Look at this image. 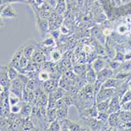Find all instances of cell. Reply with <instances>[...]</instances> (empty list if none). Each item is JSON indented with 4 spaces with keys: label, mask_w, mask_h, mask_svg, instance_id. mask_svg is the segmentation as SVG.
<instances>
[{
    "label": "cell",
    "mask_w": 131,
    "mask_h": 131,
    "mask_svg": "<svg viewBox=\"0 0 131 131\" xmlns=\"http://www.w3.org/2000/svg\"><path fill=\"white\" fill-rule=\"evenodd\" d=\"M23 88H24L23 83L18 78L11 81L10 86H9V91L14 93L15 95H17V96H18L20 99L22 97Z\"/></svg>",
    "instance_id": "1"
},
{
    "label": "cell",
    "mask_w": 131,
    "mask_h": 131,
    "mask_svg": "<svg viewBox=\"0 0 131 131\" xmlns=\"http://www.w3.org/2000/svg\"><path fill=\"white\" fill-rule=\"evenodd\" d=\"M114 93V90L111 88H102L100 90L98 93L97 94L96 97H95V101L97 103H99L103 101L108 100Z\"/></svg>",
    "instance_id": "2"
},
{
    "label": "cell",
    "mask_w": 131,
    "mask_h": 131,
    "mask_svg": "<svg viewBox=\"0 0 131 131\" xmlns=\"http://www.w3.org/2000/svg\"><path fill=\"white\" fill-rule=\"evenodd\" d=\"M24 46V55L28 59H31L33 53L36 48V42L35 41H28L23 46Z\"/></svg>",
    "instance_id": "3"
},
{
    "label": "cell",
    "mask_w": 131,
    "mask_h": 131,
    "mask_svg": "<svg viewBox=\"0 0 131 131\" xmlns=\"http://www.w3.org/2000/svg\"><path fill=\"white\" fill-rule=\"evenodd\" d=\"M11 80L8 75V66L1 67V86H3L6 90L7 88L9 89Z\"/></svg>",
    "instance_id": "4"
},
{
    "label": "cell",
    "mask_w": 131,
    "mask_h": 131,
    "mask_svg": "<svg viewBox=\"0 0 131 131\" xmlns=\"http://www.w3.org/2000/svg\"><path fill=\"white\" fill-rule=\"evenodd\" d=\"M23 55H24V46H22L14 53L13 57H12L9 65L14 67L15 68H17L18 70V68H19V61H20V58H21V57Z\"/></svg>",
    "instance_id": "5"
},
{
    "label": "cell",
    "mask_w": 131,
    "mask_h": 131,
    "mask_svg": "<svg viewBox=\"0 0 131 131\" xmlns=\"http://www.w3.org/2000/svg\"><path fill=\"white\" fill-rule=\"evenodd\" d=\"M16 9L11 5H6L4 8L1 9V16L5 18H14L17 17Z\"/></svg>",
    "instance_id": "6"
},
{
    "label": "cell",
    "mask_w": 131,
    "mask_h": 131,
    "mask_svg": "<svg viewBox=\"0 0 131 131\" xmlns=\"http://www.w3.org/2000/svg\"><path fill=\"white\" fill-rule=\"evenodd\" d=\"M31 104L30 103H25V104L23 105L22 108H21V111L19 113L20 116L21 118H23L24 119L28 117H30L31 115V112H32V109H33V106L31 105Z\"/></svg>",
    "instance_id": "7"
},
{
    "label": "cell",
    "mask_w": 131,
    "mask_h": 131,
    "mask_svg": "<svg viewBox=\"0 0 131 131\" xmlns=\"http://www.w3.org/2000/svg\"><path fill=\"white\" fill-rule=\"evenodd\" d=\"M120 108V104H119V101H118V97L116 96L115 97H113L111 101V102L109 103L108 105V109L107 111L108 113H113L117 112V110H118Z\"/></svg>",
    "instance_id": "8"
},
{
    "label": "cell",
    "mask_w": 131,
    "mask_h": 131,
    "mask_svg": "<svg viewBox=\"0 0 131 131\" xmlns=\"http://www.w3.org/2000/svg\"><path fill=\"white\" fill-rule=\"evenodd\" d=\"M31 61L35 62V63H38V64H42L46 61V58L44 54L40 52L39 50H35V52L33 53V55L31 57Z\"/></svg>",
    "instance_id": "9"
},
{
    "label": "cell",
    "mask_w": 131,
    "mask_h": 131,
    "mask_svg": "<svg viewBox=\"0 0 131 131\" xmlns=\"http://www.w3.org/2000/svg\"><path fill=\"white\" fill-rule=\"evenodd\" d=\"M46 118L49 123H51L52 122L57 120V108H47Z\"/></svg>",
    "instance_id": "10"
},
{
    "label": "cell",
    "mask_w": 131,
    "mask_h": 131,
    "mask_svg": "<svg viewBox=\"0 0 131 131\" xmlns=\"http://www.w3.org/2000/svg\"><path fill=\"white\" fill-rule=\"evenodd\" d=\"M86 79L87 82L90 84L95 83L97 80V75H96V71H94V69L91 67L89 71H87V73L86 74Z\"/></svg>",
    "instance_id": "11"
},
{
    "label": "cell",
    "mask_w": 131,
    "mask_h": 131,
    "mask_svg": "<svg viewBox=\"0 0 131 131\" xmlns=\"http://www.w3.org/2000/svg\"><path fill=\"white\" fill-rule=\"evenodd\" d=\"M104 61L102 59H97V60H94V61L92 64V68L94 69V71L96 72H99L103 68H104Z\"/></svg>",
    "instance_id": "12"
},
{
    "label": "cell",
    "mask_w": 131,
    "mask_h": 131,
    "mask_svg": "<svg viewBox=\"0 0 131 131\" xmlns=\"http://www.w3.org/2000/svg\"><path fill=\"white\" fill-rule=\"evenodd\" d=\"M57 115L58 120L64 119V118H68V107H64V108L57 109Z\"/></svg>",
    "instance_id": "13"
},
{
    "label": "cell",
    "mask_w": 131,
    "mask_h": 131,
    "mask_svg": "<svg viewBox=\"0 0 131 131\" xmlns=\"http://www.w3.org/2000/svg\"><path fill=\"white\" fill-rule=\"evenodd\" d=\"M19 73H20L19 71L17 68H15L14 67L11 66L9 64L8 65V75H9V78L11 81L18 78Z\"/></svg>",
    "instance_id": "14"
},
{
    "label": "cell",
    "mask_w": 131,
    "mask_h": 131,
    "mask_svg": "<svg viewBox=\"0 0 131 131\" xmlns=\"http://www.w3.org/2000/svg\"><path fill=\"white\" fill-rule=\"evenodd\" d=\"M39 31L42 33V34H45L47 30L50 28V25H49V22L46 19H42L39 20Z\"/></svg>",
    "instance_id": "15"
},
{
    "label": "cell",
    "mask_w": 131,
    "mask_h": 131,
    "mask_svg": "<svg viewBox=\"0 0 131 131\" xmlns=\"http://www.w3.org/2000/svg\"><path fill=\"white\" fill-rule=\"evenodd\" d=\"M35 129V123L32 121L31 117H28L25 118L24 120V126H23V130H32Z\"/></svg>",
    "instance_id": "16"
},
{
    "label": "cell",
    "mask_w": 131,
    "mask_h": 131,
    "mask_svg": "<svg viewBox=\"0 0 131 131\" xmlns=\"http://www.w3.org/2000/svg\"><path fill=\"white\" fill-rule=\"evenodd\" d=\"M67 93V90L61 86H59L57 87L53 92V96L54 97L57 99V100H59V99H61V98H63L64 95Z\"/></svg>",
    "instance_id": "17"
},
{
    "label": "cell",
    "mask_w": 131,
    "mask_h": 131,
    "mask_svg": "<svg viewBox=\"0 0 131 131\" xmlns=\"http://www.w3.org/2000/svg\"><path fill=\"white\" fill-rule=\"evenodd\" d=\"M108 105H109L108 100L103 101L99 103H97V108L98 112H106L108 109Z\"/></svg>",
    "instance_id": "18"
},
{
    "label": "cell",
    "mask_w": 131,
    "mask_h": 131,
    "mask_svg": "<svg viewBox=\"0 0 131 131\" xmlns=\"http://www.w3.org/2000/svg\"><path fill=\"white\" fill-rule=\"evenodd\" d=\"M39 79H30L26 85V88L28 89V90H31V91H35L36 90L39 86H38V82H39Z\"/></svg>",
    "instance_id": "19"
},
{
    "label": "cell",
    "mask_w": 131,
    "mask_h": 131,
    "mask_svg": "<svg viewBox=\"0 0 131 131\" xmlns=\"http://www.w3.org/2000/svg\"><path fill=\"white\" fill-rule=\"evenodd\" d=\"M65 9H66V4L64 0H58L57 5L55 8L56 13H57L58 14H62L65 11Z\"/></svg>",
    "instance_id": "20"
},
{
    "label": "cell",
    "mask_w": 131,
    "mask_h": 131,
    "mask_svg": "<svg viewBox=\"0 0 131 131\" xmlns=\"http://www.w3.org/2000/svg\"><path fill=\"white\" fill-rule=\"evenodd\" d=\"M50 79V73L48 71L42 69L39 72V80L40 82H46Z\"/></svg>",
    "instance_id": "21"
},
{
    "label": "cell",
    "mask_w": 131,
    "mask_h": 131,
    "mask_svg": "<svg viewBox=\"0 0 131 131\" xmlns=\"http://www.w3.org/2000/svg\"><path fill=\"white\" fill-rule=\"evenodd\" d=\"M20 100L21 99L18 96H17V95H15L14 93H13L12 92L9 91V102L10 106L19 103L20 101Z\"/></svg>",
    "instance_id": "22"
},
{
    "label": "cell",
    "mask_w": 131,
    "mask_h": 131,
    "mask_svg": "<svg viewBox=\"0 0 131 131\" xmlns=\"http://www.w3.org/2000/svg\"><path fill=\"white\" fill-rule=\"evenodd\" d=\"M57 101V100L54 97L53 93H49V101H48V105H47V108H56Z\"/></svg>",
    "instance_id": "23"
},
{
    "label": "cell",
    "mask_w": 131,
    "mask_h": 131,
    "mask_svg": "<svg viewBox=\"0 0 131 131\" xmlns=\"http://www.w3.org/2000/svg\"><path fill=\"white\" fill-rule=\"evenodd\" d=\"M48 130H53V131H58V130H61V123L59 122L58 119L52 122L51 123H50Z\"/></svg>",
    "instance_id": "24"
},
{
    "label": "cell",
    "mask_w": 131,
    "mask_h": 131,
    "mask_svg": "<svg viewBox=\"0 0 131 131\" xmlns=\"http://www.w3.org/2000/svg\"><path fill=\"white\" fill-rule=\"evenodd\" d=\"M108 124L111 126H116L117 123H118V114L117 113H111V115L108 117Z\"/></svg>",
    "instance_id": "25"
},
{
    "label": "cell",
    "mask_w": 131,
    "mask_h": 131,
    "mask_svg": "<svg viewBox=\"0 0 131 131\" xmlns=\"http://www.w3.org/2000/svg\"><path fill=\"white\" fill-rule=\"evenodd\" d=\"M22 103V102H21ZM20 103V101L19 102V103H17V104H14V105H11L10 106V112H12V113H14V114H19L20 112V111H21V108H22V107H23V105L25 104H21Z\"/></svg>",
    "instance_id": "26"
},
{
    "label": "cell",
    "mask_w": 131,
    "mask_h": 131,
    "mask_svg": "<svg viewBox=\"0 0 131 131\" xmlns=\"http://www.w3.org/2000/svg\"><path fill=\"white\" fill-rule=\"evenodd\" d=\"M59 122H60V123H61V130H69V127H70L71 121L68 119V118H64V119L59 120Z\"/></svg>",
    "instance_id": "27"
},
{
    "label": "cell",
    "mask_w": 131,
    "mask_h": 131,
    "mask_svg": "<svg viewBox=\"0 0 131 131\" xmlns=\"http://www.w3.org/2000/svg\"><path fill=\"white\" fill-rule=\"evenodd\" d=\"M50 57L53 61H58L61 59V53L58 50H53L50 53Z\"/></svg>",
    "instance_id": "28"
},
{
    "label": "cell",
    "mask_w": 131,
    "mask_h": 131,
    "mask_svg": "<svg viewBox=\"0 0 131 131\" xmlns=\"http://www.w3.org/2000/svg\"><path fill=\"white\" fill-rule=\"evenodd\" d=\"M108 112H98V115H97V120H99L100 122H102V123H104L106 122L107 120L108 119Z\"/></svg>",
    "instance_id": "29"
},
{
    "label": "cell",
    "mask_w": 131,
    "mask_h": 131,
    "mask_svg": "<svg viewBox=\"0 0 131 131\" xmlns=\"http://www.w3.org/2000/svg\"><path fill=\"white\" fill-rule=\"evenodd\" d=\"M55 44V42H54V39L50 37V38H47L46 40H44L42 42V45L46 47H50V46H54Z\"/></svg>",
    "instance_id": "30"
},
{
    "label": "cell",
    "mask_w": 131,
    "mask_h": 131,
    "mask_svg": "<svg viewBox=\"0 0 131 131\" xmlns=\"http://www.w3.org/2000/svg\"><path fill=\"white\" fill-rule=\"evenodd\" d=\"M86 68L85 66H76L75 68V73L76 75H81L82 73H86Z\"/></svg>",
    "instance_id": "31"
},
{
    "label": "cell",
    "mask_w": 131,
    "mask_h": 131,
    "mask_svg": "<svg viewBox=\"0 0 131 131\" xmlns=\"http://www.w3.org/2000/svg\"><path fill=\"white\" fill-rule=\"evenodd\" d=\"M51 14H52V13L51 12H50V11H48V10H42L41 13H40V18H42V19H46V20H47V19H49L50 18V17L51 16Z\"/></svg>",
    "instance_id": "32"
},
{
    "label": "cell",
    "mask_w": 131,
    "mask_h": 131,
    "mask_svg": "<svg viewBox=\"0 0 131 131\" xmlns=\"http://www.w3.org/2000/svg\"><path fill=\"white\" fill-rule=\"evenodd\" d=\"M71 61L69 59H63L61 62V68H69L71 67Z\"/></svg>",
    "instance_id": "33"
},
{
    "label": "cell",
    "mask_w": 131,
    "mask_h": 131,
    "mask_svg": "<svg viewBox=\"0 0 131 131\" xmlns=\"http://www.w3.org/2000/svg\"><path fill=\"white\" fill-rule=\"evenodd\" d=\"M81 129L82 127L79 124L71 121L70 127H69V130H81Z\"/></svg>",
    "instance_id": "34"
},
{
    "label": "cell",
    "mask_w": 131,
    "mask_h": 131,
    "mask_svg": "<svg viewBox=\"0 0 131 131\" xmlns=\"http://www.w3.org/2000/svg\"><path fill=\"white\" fill-rule=\"evenodd\" d=\"M64 107H68V106H66L63 98H61V99H59V100L57 101V105H56V108L57 109L64 108Z\"/></svg>",
    "instance_id": "35"
},
{
    "label": "cell",
    "mask_w": 131,
    "mask_h": 131,
    "mask_svg": "<svg viewBox=\"0 0 131 131\" xmlns=\"http://www.w3.org/2000/svg\"><path fill=\"white\" fill-rule=\"evenodd\" d=\"M57 2L58 0H48V3H49V6H51L52 8H53L55 9L57 5Z\"/></svg>",
    "instance_id": "36"
},
{
    "label": "cell",
    "mask_w": 131,
    "mask_h": 131,
    "mask_svg": "<svg viewBox=\"0 0 131 131\" xmlns=\"http://www.w3.org/2000/svg\"><path fill=\"white\" fill-rule=\"evenodd\" d=\"M7 2H9V3H17V2H19V3H25V0H6Z\"/></svg>",
    "instance_id": "37"
},
{
    "label": "cell",
    "mask_w": 131,
    "mask_h": 131,
    "mask_svg": "<svg viewBox=\"0 0 131 131\" xmlns=\"http://www.w3.org/2000/svg\"><path fill=\"white\" fill-rule=\"evenodd\" d=\"M66 29H67V28H66L65 27H62L61 30V31H62L63 33H68V30H66Z\"/></svg>",
    "instance_id": "38"
}]
</instances>
